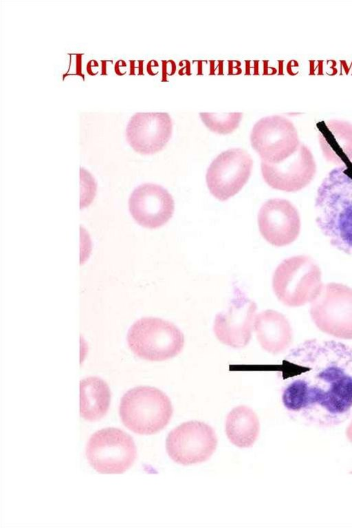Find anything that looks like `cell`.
<instances>
[{"label": "cell", "mask_w": 352, "mask_h": 528, "mask_svg": "<svg viewBox=\"0 0 352 528\" xmlns=\"http://www.w3.org/2000/svg\"><path fill=\"white\" fill-rule=\"evenodd\" d=\"M86 457L96 472L119 474L133 465L137 449L129 434L118 428L107 427L91 436L86 447Z\"/></svg>", "instance_id": "52a82bcc"}, {"label": "cell", "mask_w": 352, "mask_h": 528, "mask_svg": "<svg viewBox=\"0 0 352 528\" xmlns=\"http://www.w3.org/2000/svg\"><path fill=\"white\" fill-rule=\"evenodd\" d=\"M76 72L75 75H80V76H81L82 78L84 80L85 79V78H84L85 76L81 72V68H82V67H81V65H82L81 60H82V54H76Z\"/></svg>", "instance_id": "7402d4cb"}, {"label": "cell", "mask_w": 352, "mask_h": 528, "mask_svg": "<svg viewBox=\"0 0 352 528\" xmlns=\"http://www.w3.org/2000/svg\"><path fill=\"white\" fill-rule=\"evenodd\" d=\"M257 310L254 301L243 292H235L228 308L216 315L213 331L223 344L243 348L250 341Z\"/></svg>", "instance_id": "8fae6325"}, {"label": "cell", "mask_w": 352, "mask_h": 528, "mask_svg": "<svg viewBox=\"0 0 352 528\" xmlns=\"http://www.w3.org/2000/svg\"><path fill=\"white\" fill-rule=\"evenodd\" d=\"M119 413L124 426L141 435H151L169 423L173 409L169 397L151 386H138L122 397Z\"/></svg>", "instance_id": "3957f363"}, {"label": "cell", "mask_w": 352, "mask_h": 528, "mask_svg": "<svg viewBox=\"0 0 352 528\" xmlns=\"http://www.w3.org/2000/svg\"><path fill=\"white\" fill-rule=\"evenodd\" d=\"M111 392L101 378L89 377L80 382V414L88 421L101 419L107 412Z\"/></svg>", "instance_id": "ac0fdd59"}, {"label": "cell", "mask_w": 352, "mask_h": 528, "mask_svg": "<svg viewBox=\"0 0 352 528\" xmlns=\"http://www.w3.org/2000/svg\"><path fill=\"white\" fill-rule=\"evenodd\" d=\"M253 161L250 154L240 148H232L219 154L210 165L206 183L211 194L226 201L237 194L247 183Z\"/></svg>", "instance_id": "30bf717a"}, {"label": "cell", "mask_w": 352, "mask_h": 528, "mask_svg": "<svg viewBox=\"0 0 352 528\" xmlns=\"http://www.w3.org/2000/svg\"><path fill=\"white\" fill-rule=\"evenodd\" d=\"M316 222L336 249L352 253V162L333 169L319 185Z\"/></svg>", "instance_id": "7a4b0ae2"}, {"label": "cell", "mask_w": 352, "mask_h": 528, "mask_svg": "<svg viewBox=\"0 0 352 528\" xmlns=\"http://www.w3.org/2000/svg\"><path fill=\"white\" fill-rule=\"evenodd\" d=\"M129 211L140 226L157 229L172 218L175 202L170 193L162 186L144 183L136 187L129 200Z\"/></svg>", "instance_id": "9a60e30c"}, {"label": "cell", "mask_w": 352, "mask_h": 528, "mask_svg": "<svg viewBox=\"0 0 352 528\" xmlns=\"http://www.w3.org/2000/svg\"><path fill=\"white\" fill-rule=\"evenodd\" d=\"M217 446V438L214 429L198 421L182 423L168 433L166 440L169 457L183 465L206 461Z\"/></svg>", "instance_id": "9c48e42d"}, {"label": "cell", "mask_w": 352, "mask_h": 528, "mask_svg": "<svg viewBox=\"0 0 352 528\" xmlns=\"http://www.w3.org/2000/svg\"><path fill=\"white\" fill-rule=\"evenodd\" d=\"M142 61H130V73L129 74L131 75H135L137 74V69L139 72V74H143V68H142Z\"/></svg>", "instance_id": "44dd1931"}, {"label": "cell", "mask_w": 352, "mask_h": 528, "mask_svg": "<svg viewBox=\"0 0 352 528\" xmlns=\"http://www.w3.org/2000/svg\"><path fill=\"white\" fill-rule=\"evenodd\" d=\"M260 423L256 414L246 405L233 408L226 420V433L229 441L238 447H250L256 441Z\"/></svg>", "instance_id": "d6986e66"}, {"label": "cell", "mask_w": 352, "mask_h": 528, "mask_svg": "<svg viewBox=\"0 0 352 528\" xmlns=\"http://www.w3.org/2000/svg\"><path fill=\"white\" fill-rule=\"evenodd\" d=\"M318 140L324 158L338 166L352 162V123L340 119L321 122Z\"/></svg>", "instance_id": "2e32d148"}, {"label": "cell", "mask_w": 352, "mask_h": 528, "mask_svg": "<svg viewBox=\"0 0 352 528\" xmlns=\"http://www.w3.org/2000/svg\"><path fill=\"white\" fill-rule=\"evenodd\" d=\"M261 168L263 178L268 186L285 192H297L305 188L316 173L314 156L303 143L283 162L270 164L262 161Z\"/></svg>", "instance_id": "7c38bea8"}, {"label": "cell", "mask_w": 352, "mask_h": 528, "mask_svg": "<svg viewBox=\"0 0 352 528\" xmlns=\"http://www.w3.org/2000/svg\"><path fill=\"white\" fill-rule=\"evenodd\" d=\"M252 148L262 161L278 164L292 156L300 142L294 123L280 115H272L258 120L250 135Z\"/></svg>", "instance_id": "ba28073f"}, {"label": "cell", "mask_w": 352, "mask_h": 528, "mask_svg": "<svg viewBox=\"0 0 352 528\" xmlns=\"http://www.w3.org/2000/svg\"><path fill=\"white\" fill-rule=\"evenodd\" d=\"M98 62H97L96 60H91V61H89L88 63H87V73H88L89 74H90V75H96V74L94 73V72H93V70H92V68H93V67H98Z\"/></svg>", "instance_id": "603a6c76"}, {"label": "cell", "mask_w": 352, "mask_h": 528, "mask_svg": "<svg viewBox=\"0 0 352 528\" xmlns=\"http://www.w3.org/2000/svg\"><path fill=\"white\" fill-rule=\"evenodd\" d=\"M127 344L138 357L163 361L178 355L185 343L184 333L173 322L159 317H146L135 321L129 328Z\"/></svg>", "instance_id": "277c9868"}, {"label": "cell", "mask_w": 352, "mask_h": 528, "mask_svg": "<svg viewBox=\"0 0 352 528\" xmlns=\"http://www.w3.org/2000/svg\"><path fill=\"white\" fill-rule=\"evenodd\" d=\"M290 381L282 394L289 411L306 422L331 427L352 410V348L335 340L309 339L290 350L283 361Z\"/></svg>", "instance_id": "6da1fadb"}, {"label": "cell", "mask_w": 352, "mask_h": 528, "mask_svg": "<svg viewBox=\"0 0 352 528\" xmlns=\"http://www.w3.org/2000/svg\"><path fill=\"white\" fill-rule=\"evenodd\" d=\"M254 330L261 347L266 352L278 355L285 352L292 342V329L287 319L280 313L265 310L254 319Z\"/></svg>", "instance_id": "e0dca14e"}, {"label": "cell", "mask_w": 352, "mask_h": 528, "mask_svg": "<svg viewBox=\"0 0 352 528\" xmlns=\"http://www.w3.org/2000/svg\"><path fill=\"white\" fill-rule=\"evenodd\" d=\"M322 286L321 270L309 256L295 255L283 260L272 278V288L283 304L297 307L311 302Z\"/></svg>", "instance_id": "5b68a950"}, {"label": "cell", "mask_w": 352, "mask_h": 528, "mask_svg": "<svg viewBox=\"0 0 352 528\" xmlns=\"http://www.w3.org/2000/svg\"><path fill=\"white\" fill-rule=\"evenodd\" d=\"M258 224L263 237L277 247L293 243L301 229L298 209L291 202L282 198L270 199L262 205Z\"/></svg>", "instance_id": "4fadbf2b"}, {"label": "cell", "mask_w": 352, "mask_h": 528, "mask_svg": "<svg viewBox=\"0 0 352 528\" xmlns=\"http://www.w3.org/2000/svg\"><path fill=\"white\" fill-rule=\"evenodd\" d=\"M121 66H122V67H126V62L124 61H123V60H119V61H118L116 63V65H115V72L118 75H122V74L121 72V70H120V67Z\"/></svg>", "instance_id": "cb8c5ba5"}, {"label": "cell", "mask_w": 352, "mask_h": 528, "mask_svg": "<svg viewBox=\"0 0 352 528\" xmlns=\"http://www.w3.org/2000/svg\"><path fill=\"white\" fill-rule=\"evenodd\" d=\"M315 325L333 337L352 339V288L343 284H322L310 302Z\"/></svg>", "instance_id": "8992f818"}, {"label": "cell", "mask_w": 352, "mask_h": 528, "mask_svg": "<svg viewBox=\"0 0 352 528\" xmlns=\"http://www.w3.org/2000/svg\"><path fill=\"white\" fill-rule=\"evenodd\" d=\"M173 121L166 112H138L130 118L126 140L136 152L152 155L162 150L170 140Z\"/></svg>", "instance_id": "5bb4252c"}, {"label": "cell", "mask_w": 352, "mask_h": 528, "mask_svg": "<svg viewBox=\"0 0 352 528\" xmlns=\"http://www.w3.org/2000/svg\"><path fill=\"white\" fill-rule=\"evenodd\" d=\"M243 114L232 113H199L204 125L212 131L219 134H228L238 128Z\"/></svg>", "instance_id": "ffe728a7"}]
</instances>
